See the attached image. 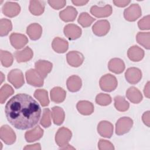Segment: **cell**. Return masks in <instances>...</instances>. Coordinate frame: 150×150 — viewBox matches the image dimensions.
<instances>
[{
	"label": "cell",
	"instance_id": "1",
	"mask_svg": "<svg viewBox=\"0 0 150 150\" xmlns=\"http://www.w3.org/2000/svg\"><path fill=\"white\" fill-rule=\"evenodd\" d=\"M38 102L26 94H18L7 102L5 112L8 121L15 128L24 130L36 125L41 115Z\"/></svg>",
	"mask_w": 150,
	"mask_h": 150
},
{
	"label": "cell",
	"instance_id": "2",
	"mask_svg": "<svg viewBox=\"0 0 150 150\" xmlns=\"http://www.w3.org/2000/svg\"><path fill=\"white\" fill-rule=\"evenodd\" d=\"M99 84L102 90L111 92L116 88L118 82L114 76L111 74H106L101 77Z\"/></svg>",
	"mask_w": 150,
	"mask_h": 150
},
{
	"label": "cell",
	"instance_id": "3",
	"mask_svg": "<svg viewBox=\"0 0 150 150\" xmlns=\"http://www.w3.org/2000/svg\"><path fill=\"white\" fill-rule=\"evenodd\" d=\"M71 136L72 134L69 129L66 127H61L57 130L56 134V143L60 148L64 147L68 145L69 141L71 138Z\"/></svg>",
	"mask_w": 150,
	"mask_h": 150
},
{
	"label": "cell",
	"instance_id": "4",
	"mask_svg": "<svg viewBox=\"0 0 150 150\" xmlns=\"http://www.w3.org/2000/svg\"><path fill=\"white\" fill-rule=\"evenodd\" d=\"M133 120L129 117H124L118 120L115 124V133L121 135L127 133L132 128Z\"/></svg>",
	"mask_w": 150,
	"mask_h": 150
},
{
	"label": "cell",
	"instance_id": "5",
	"mask_svg": "<svg viewBox=\"0 0 150 150\" xmlns=\"http://www.w3.org/2000/svg\"><path fill=\"white\" fill-rule=\"evenodd\" d=\"M8 80L16 88H19L24 83V77L22 71L19 69H13L8 74Z\"/></svg>",
	"mask_w": 150,
	"mask_h": 150
},
{
	"label": "cell",
	"instance_id": "6",
	"mask_svg": "<svg viewBox=\"0 0 150 150\" xmlns=\"http://www.w3.org/2000/svg\"><path fill=\"white\" fill-rule=\"evenodd\" d=\"M27 83L35 87H41L43 85L44 80L40 75L36 71L35 69H30L25 73Z\"/></svg>",
	"mask_w": 150,
	"mask_h": 150
},
{
	"label": "cell",
	"instance_id": "7",
	"mask_svg": "<svg viewBox=\"0 0 150 150\" xmlns=\"http://www.w3.org/2000/svg\"><path fill=\"white\" fill-rule=\"evenodd\" d=\"M0 137L7 145H11L16 141V135L13 130L8 125H2L0 129Z\"/></svg>",
	"mask_w": 150,
	"mask_h": 150
},
{
	"label": "cell",
	"instance_id": "8",
	"mask_svg": "<svg viewBox=\"0 0 150 150\" xmlns=\"http://www.w3.org/2000/svg\"><path fill=\"white\" fill-rule=\"evenodd\" d=\"M141 9L138 4H132L124 12L125 19L129 22L136 21L141 15Z\"/></svg>",
	"mask_w": 150,
	"mask_h": 150
},
{
	"label": "cell",
	"instance_id": "9",
	"mask_svg": "<svg viewBox=\"0 0 150 150\" xmlns=\"http://www.w3.org/2000/svg\"><path fill=\"white\" fill-rule=\"evenodd\" d=\"M110 29V25L107 20H100L92 27L93 33L98 36H103L107 34Z\"/></svg>",
	"mask_w": 150,
	"mask_h": 150
},
{
	"label": "cell",
	"instance_id": "10",
	"mask_svg": "<svg viewBox=\"0 0 150 150\" xmlns=\"http://www.w3.org/2000/svg\"><path fill=\"white\" fill-rule=\"evenodd\" d=\"M52 67L53 64L52 63L44 60H39L35 64V70L43 79L46 78L51 71Z\"/></svg>",
	"mask_w": 150,
	"mask_h": 150
},
{
	"label": "cell",
	"instance_id": "11",
	"mask_svg": "<svg viewBox=\"0 0 150 150\" xmlns=\"http://www.w3.org/2000/svg\"><path fill=\"white\" fill-rule=\"evenodd\" d=\"M125 77L129 83L135 84L141 80L142 72L140 69L137 67H130L126 70Z\"/></svg>",
	"mask_w": 150,
	"mask_h": 150
},
{
	"label": "cell",
	"instance_id": "12",
	"mask_svg": "<svg viewBox=\"0 0 150 150\" xmlns=\"http://www.w3.org/2000/svg\"><path fill=\"white\" fill-rule=\"evenodd\" d=\"M67 63L72 67H77L82 64L84 61L83 54L77 51H70L66 55Z\"/></svg>",
	"mask_w": 150,
	"mask_h": 150
},
{
	"label": "cell",
	"instance_id": "13",
	"mask_svg": "<svg viewBox=\"0 0 150 150\" xmlns=\"http://www.w3.org/2000/svg\"><path fill=\"white\" fill-rule=\"evenodd\" d=\"M21 11V7L16 2H6L2 7V12L9 18L17 16Z\"/></svg>",
	"mask_w": 150,
	"mask_h": 150
},
{
	"label": "cell",
	"instance_id": "14",
	"mask_svg": "<svg viewBox=\"0 0 150 150\" xmlns=\"http://www.w3.org/2000/svg\"><path fill=\"white\" fill-rule=\"evenodd\" d=\"M64 35L70 40H75L80 37L81 35V28L75 24H68L64 28Z\"/></svg>",
	"mask_w": 150,
	"mask_h": 150
},
{
	"label": "cell",
	"instance_id": "15",
	"mask_svg": "<svg viewBox=\"0 0 150 150\" xmlns=\"http://www.w3.org/2000/svg\"><path fill=\"white\" fill-rule=\"evenodd\" d=\"M9 39L12 46L16 49L22 48L28 42V39L25 35L17 33H12L10 35Z\"/></svg>",
	"mask_w": 150,
	"mask_h": 150
},
{
	"label": "cell",
	"instance_id": "16",
	"mask_svg": "<svg viewBox=\"0 0 150 150\" xmlns=\"http://www.w3.org/2000/svg\"><path fill=\"white\" fill-rule=\"evenodd\" d=\"M113 125L107 121H101L97 126L98 133L103 137L110 138L113 134Z\"/></svg>",
	"mask_w": 150,
	"mask_h": 150
},
{
	"label": "cell",
	"instance_id": "17",
	"mask_svg": "<svg viewBox=\"0 0 150 150\" xmlns=\"http://www.w3.org/2000/svg\"><path fill=\"white\" fill-rule=\"evenodd\" d=\"M112 11V7L110 5H107L104 7H98L95 5L90 9L91 13L97 18L108 17L111 15Z\"/></svg>",
	"mask_w": 150,
	"mask_h": 150
},
{
	"label": "cell",
	"instance_id": "18",
	"mask_svg": "<svg viewBox=\"0 0 150 150\" xmlns=\"http://www.w3.org/2000/svg\"><path fill=\"white\" fill-rule=\"evenodd\" d=\"M14 56L18 63L26 62L30 60L33 56L32 50L28 46L22 50H18L14 53Z\"/></svg>",
	"mask_w": 150,
	"mask_h": 150
},
{
	"label": "cell",
	"instance_id": "19",
	"mask_svg": "<svg viewBox=\"0 0 150 150\" xmlns=\"http://www.w3.org/2000/svg\"><path fill=\"white\" fill-rule=\"evenodd\" d=\"M77 15V10L73 6H68L64 10L59 12V16L60 19L64 22H72L74 21Z\"/></svg>",
	"mask_w": 150,
	"mask_h": 150
},
{
	"label": "cell",
	"instance_id": "20",
	"mask_svg": "<svg viewBox=\"0 0 150 150\" xmlns=\"http://www.w3.org/2000/svg\"><path fill=\"white\" fill-rule=\"evenodd\" d=\"M43 135V130L39 126H36L31 130L25 132V138L27 142H32L40 139Z\"/></svg>",
	"mask_w": 150,
	"mask_h": 150
},
{
	"label": "cell",
	"instance_id": "21",
	"mask_svg": "<svg viewBox=\"0 0 150 150\" xmlns=\"http://www.w3.org/2000/svg\"><path fill=\"white\" fill-rule=\"evenodd\" d=\"M108 67L110 71L115 74H120L125 69V64L122 60L119 58H113L109 61Z\"/></svg>",
	"mask_w": 150,
	"mask_h": 150
},
{
	"label": "cell",
	"instance_id": "22",
	"mask_svg": "<svg viewBox=\"0 0 150 150\" xmlns=\"http://www.w3.org/2000/svg\"><path fill=\"white\" fill-rule=\"evenodd\" d=\"M128 58L133 62H139L144 56V51L138 46L134 45L129 48L127 52Z\"/></svg>",
	"mask_w": 150,
	"mask_h": 150
},
{
	"label": "cell",
	"instance_id": "23",
	"mask_svg": "<svg viewBox=\"0 0 150 150\" xmlns=\"http://www.w3.org/2000/svg\"><path fill=\"white\" fill-rule=\"evenodd\" d=\"M26 33L28 35L30 39L36 40L39 39L42 35V28L41 26L37 23H32L27 27Z\"/></svg>",
	"mask_w": 150,
	"mask_h": 150
},
{
	"label": "cell",
	"instance_id": "24",
	"mask_svg": "<svg viewBox=\"0 0 150 150\" xmlns=\"http://www.w3.org/2000/svg\"><path fill=\"white\" fill-rule=\"evenodd\" d=\"M52 46L53 49L57 53H63L66 52L69 47V43L67 40L59 37L55 38L52 43Z\"/></svg>",
	"mask_w": 150,
	"mask_h": 150
},
{
	"label": "cell",
	"instance_id": "25",
	"mask_svg": "<svg viewBox=\"0 0 150 150\" xmlns=\"http://www.w3.org/2000/svg\"><path fill=\"white\" fill-rule=\"evenodd\" d=\"M67 89L71 92H76L80 90L82 86V81L80 77L73 75L68 78L66 82Z\"/></svg>",
	"mask_w": 150,
	"mask_h": 150
},
{
	"label": "cell",
	"instance_id": "26",
	"mask_svg": "<svg viewBox=\"0 0 150 150\" xmlns=\"http://www.w3.org/2000/svg\"><path fill=\"white\" fill-rule=\"evenodd\" d=\"M66 96V91L60 87H53L50 91L51 100L56 103L63 102Z\"/></svg>",
	"mask_w": 150,
	"mask_h": 150
},
{
	"label": "cell",
	"instance_id": "27",
	"mask_svg": "<svg viewBox=\"0 0 150 150\" xmlns=\"http://www.w3.org/2000/svg\"><path fill=\"white\" fill-rule=\"evenodd\" d=\"M126 96L131 102L134 104H138L142 100L141 91L135 87H131L127 90Z\"/></svg>",
	"mask_w": 150,
	"mask_h": 150
},
{
	"label": "cell",
	"instance_id": "28",
	"mask_svg": "<svg viewBox=\"0 0 150 150\" xmlns=\"http://www.w3.org/2000/svg\"><path fill=\"white\" fill-rule=\"evenodd\" d=\"M79 112L84 115H89L94 111L93 104L88 101H80L77 103L76 105Z\"/></svg>",
	"mask_w": 150,
	"mask_h": 150
},
{
	"label": "cell",
	"instance_id": "29",
	"mask_svg": "<svg viewBox=\"0 0 150 150\" xmlns=\"http://www.w3.org/2000/svg\"><path fill=\"white\" fill-rule=\"evenodd\" d=\"M45 3L43 1H30L29 11L33 15L39 16L42 15L45 10Z\"/></svg>",
	"mask_w": 150,
	"mask_h": 150
},
{
	"label": "cell",
	"instance_id": "30",
	"mask_svg": "<svg viewBox=\"0 0 150 150\" xmlns=\"http://www.w3.org/2000/svg\"><path fill=\"white\" fill-rule=\"evenodd\" d=\"M52 117L54 124L57 125H60L64 120V112L60 107H53L52 109Z\"/></svg>",
	"mask_w": 150,
	"mask_h": 150
},
{
	"label": "cell",
	"instance_id": "31",
	"mask_svg": "<svg viewBox=\"0 0 150 150\" xmlns=\"http://www.w3.org/2000/svg\"><path fill=\"white\" fill-rule=\"evenodd\" d=\"M34 97L39 101L43 107L47 106L49 104L48 93L44 89H38L34 93Z\"/></svg>",
	"mask_w": 150,
	"mask_h": 150
},
{
	"label": "cell",
	"instance_id": "32",
	"mask_svg": "<svg viewBox=\"0 0 150 150\" xmlns=\"http://www.w3.org/2000/svg\"><path fill=\"white\" fill-rule=\"evenodd\" d=\"M114 106L118 111L124 112L128 110L129 104L124 97L117 96L114 97Z\"/></svg>",
	"mask_w": 150,
	"mask_h": 150
},
{
	"label": "cell",
	"instance_id": "33",
	"mask_svg": "<svg viewBox=\"0 0 150 150\" xmlns=\"http://www.w3.org/2000/svg\"><path fill=\"white\" fill-rule=\"evenodd\" d=\"M149 38V32H138L136 36L137 42L148 50L150 48Z\"/></svg>",
	"mask_w": 150,
	"mask_h": 150
},
{
	"label": "cell",
	"instance_id": "34",
	"mask_svg": "<svg viewBox=\"0 0 150 150\" xmlns=\"http://www.w3.org/2000/svg\"><path fill=\"white\" fill-rule=\"evenodd\" d=\"M14 93V90L12 87L8 84H4L0 90V102L1 104H4L6 99L12 95Z\"/></svg>",
	"mask_w": 150,
	"mask_h": 150
},
{
	"label": "cell",
	"instance_id": "35",
	"mask_svg": "<svg viewBox=\"0 0 150 150\" xmlns=\"http://www.w3.org/2000/svg\"><path fill=\"white\" fill-rule=\"evenodd\" d=\"M12 29V22L10 20L2 18L0 21V35L6 36Z\"/></svg>",
	"mask_w": 150,
	"mask_h": 150
},
{
	"label": "cell",
	"instance_id": "36",
	"mask_svg": "<svg viewBox=\"0 0 150 150\" xmlns=\"http://www.w3.org/2000/svg\"><path fill=\"white\" fill-rule=\"evenodd\" d=\"M94 21L95 19L87 12H82L78 18V22L84 28L90 26Z\"/></svg>",
	"mask_w": 150,
	"mask_h": 150
},
{
	"label": "cell",
	"instance_id": "37",
	"mask_svg": "<svg viewBox=\"0 0 150 150\" xmlns=\"http://www.w3.org/2000/svg\"><path fill=\"white\" fill-rule=\"evenodd\" d=\"M1 62L3 66L5 67H10L13 63V56L8 51L1 50Z\"/></svg>",
	"mask_w": 150,
	"mask_h": 150
},
{
	"label": "cell",
	"instance_id": "38",
	"mask_svg": "<svg viewBox=\"0 0 150 150\" xmlns=\"http://www.w3.org/2000/svg\"><path fill=\"white\" fill-rule=\"evenodd\" d=\"M52 113L49 108H45L43 111L42 117L40 121V124L45 128H47L51 125Z\"/></svg>",
	"mask_w": 150,
	"mask_h": 150
},
{
	"label": "cell",
	"instance_id": "39",
	"mask_svg": "<svg viewBox=\"0 0 150 150\" xmlns=\"http://www.w3.org/2000/svg\"><path fill=\"white\" fill-rule=\"evenodd\" d=\"M96 102L98 105L106 106L111 103V98L109 94L100 93L96 97Z\"/></svg>",
	"mask_w": 150,
	"mask_h": 150
},
{
	"label": "cell",
	"instance_id": "40",
	"mask_svg": "<svg viewBox=\"0 0 150 150\" xmlns=\"http://www.w3.org/2000/svg\"><path fill=\"white\" fill-rule=\"evenodd\" d=\"M138 27L141 30H149L150 28L149 15L144 16L138 22Z\"/></svg>",
	"mask_w": 150,
	"mask_h": 150
},
{
	"label": "cell",
	"instance_id": "41",
	"mask_svg": "<svg viewBox=\"0 0 150 150\" xmlns=\"http://www.w3.org/2000/svg\"><path fill=\"white\" fill-rule=\"evenodd\" d=\"M98 148L100 150H113L114 147L113 144L108 141L101 139L98 143Z\"/></svg>",
	"mask_w": 150,
	"mask_h": 150
},
{
	"label": "cell",
	"instance_id": "42",
	"mask_svg": "<svg viewBox=\"0 0 150 150\" xmlns=\"http://www.w3.org/2000/svg\"><path fill=\"white\" fill-rule=\"evenodd\" d=\"M48 3L51 7L54 9H59L63 8L66 4V1L64 0L61 1H48Z\"/></svg>",
	"mask_w": 150,
	"mask_h": 150
},
{
	"label": "cell",
	"instance_id": "43",
	"mask_svg": "<svg viewBox=\"0 0 150 150\" xmlns=\"http://www.w3.org/2000/svg\"><path fill=\"white\" fill-rule=\"evenodd\" d=\"M149 116H150V113L149 111H147L145 112L142 117V120L144 123L148 127H149V124H150V120H149Z\"/></svg>",
	"mask_w": 150,
	"mask_h": 150
},
{
	"label": "cell",
	"instance_id": "44",
	"mask_svg": "<svg viewBox=\"0 0 150 150\" xmlns=\"http://www.w3.org/2000/svg\"><path fill=\"white\" fill-rule=\"evenodd\" d=\"M131 2L130 1H119V0H115L113 1V3L114 5L118 7H125L127 6Z\"/></svg>",
	"mask_w": 150,
	"mask_h": 150
},
{
	"label": "cell",
	"instance_id": "45",
	"mask_svg": "<svg viewBox=\"0 0 150 150\" xmlns=\"http://www.w3.org/2000/svg\"><path fill=\"white\" fill-rule=\"evenodd\" d=\"M23 149H41V146L39 143H36L33 145H27L24 147Z\"/></svg>",
	"mask_w": 150,
	"mask_h": 150
},
{
	"label": "cell",
	"instance_id": "46",
	"mask_svg": "<svg viewBox=\"0 0 150 150\" xmlns=\"http://www.w3.org/2000/svg\"><path fill=\"white\" fill-rule=\"evenodd\" d=\"M72 3L76 5V6H83L86 5L88 2V1H83V0H75V1H72Z\"/></svg>",
	"mask_w": 150,
	"mask_h": 150
},
{
	"label": "cell",
	"instance_id": "47",
	"mask_svg": "<svg viewBox=\"0 0 150 150\" xmlns=\"http://www.w3.org/2000/svg\"><path fill=\"white\" fill-rule=\"evenodd\" d=\"M144 94L145 96V97H146L147 98H149V82H147L146 84L145 85V87H144Z\"/></svg>",
	"mask_w": 150,
	"mask_h": 150
},
{
	"label": "cell",
	"instance_id": "48",
	"mask_svg": "<svg viewBox=\"0 0 150 150\" xmlns=\"http://www.w3.org/2000/svg\"><path fill=\"white\" fill-rule=\"evenodd\" d=\"M60 149H74V147H72L71 146H70V145H67L66 146H64V147H62V148H61Z\"/></svg>",
	"mask_w": 150,
	"mask_h": 150
}]
</instances>
